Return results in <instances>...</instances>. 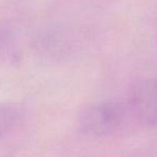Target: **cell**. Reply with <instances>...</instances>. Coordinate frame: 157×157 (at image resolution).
I'll return each mask as SVG.
<instances>
[{"mask_svg": "<svg viewBox=\"0 0 157 157\" xmlns=\"http://www.w3.org/2000/svg\"><path fill=\"white\" fill-rule=\"evenodd\" d=\"M124 107L116 101H105L87 109L80 117L78 127L83 133L105 137L112 133L121 124Z\"/></svg>", "mask_w": 157, "mask_h": 157, "instance_id": "cell-1", "label": "cell"}, {"mask_svg": "<svg viewBox=\"0 0 157 157\" xmlns=\"http://www.w3.org/2000/svg\"><path fill=\"white\" fill-rule=\"evenodd\" d=\"M130 102L138 120L147 126H157V80L142 78L133 84Z\"/></svg>", "mask_w": 157, "mask_h": 157, "instance_id": "cell-2", "label": "cell"}, {"mask_svg": "<svg viewBox=\"0 0 157 157\" xmlns=\"http://www.w3.org/2000/svg\"><path fill=\"white\" fill-rule=\"evenodd\" d=\"M22 109L15 103H0V137L7 133L20 121Z\"/></svg>", "mask_w": 157, "mask_h": 157, "instance_id": "cell-3", "label": "cell"}, {"mask_svg": "<svg viewBox=\"0 0 157 157\" xmlns=\"http://www.w3.org/2000/svg\"><path fill=\"white\" fill-rule=\"evenodd\" d=\"M9 40V30L6 25L0 24V52L3 50Z\"/></svg>", "mask_w": 157, "mask_h": 157, "instance_id": "cell-4", "label": "cell"}]
</instances>
